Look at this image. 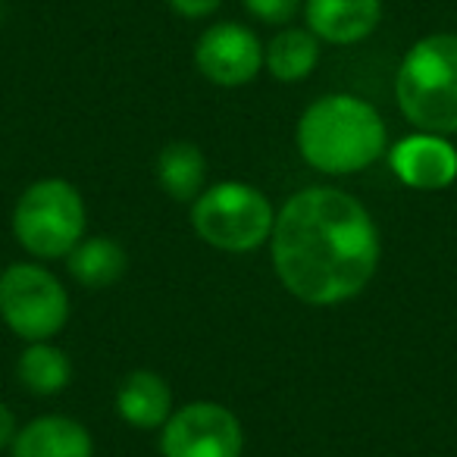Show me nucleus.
Returning <instances> with one entry per match:
<instances>
[{
    "label": "nucleus",
    "mask_w": 457,
    "mask_h": 457,
    "mask_svg": "<svg viewBox=\"0 0 457 457\" xmlns=\"http://www.w3.org/2000/svg\"><path fill=\"white\" fill-rule=\"evenodd\" d=\"M395 101L413 129L429 135H457V35L420 38L404 54L395 76Z\"/></svg>",
    "instance_id": "7ed1b4c3"
},
{
    "label": "nucleus",
    "mask_w": 457,
    "mask_h": 457,
    "mask_svg": "<svg viewBox=\"0 0 457 457\" xmlns=\"http://www.w3.org/2000/svg\"><path fill=\"white\" fill-rule=\"evenodd\" d=\"M320 63V38L311 29H282L263 47V66L276 82L295 85L307 79Z\"/></svg>",
    "instance_id": "2eb2a0df"
},
{
    "label": "nucleus",
    "mask_w": 457,
    "mask_h": 457,
    "mask_svg": "<svg viewBox=\"0 0 457 457\" xmlns=\"http://www.w3.org/2000/svg\"><path fill=\"white\" fill-rule=\"evenodd\" d=\"M85 201L70 179L47 176L32 182L13 207L16 242L38 261L70 257L85 238Z\"/></svg>",
    "instance_id": "39448f33"
},
{
    "label": "nucleus",
    "mask_w": 457,
    "mask_h": 457,
    "mask_svg": "<svg viewBox=\"0 0 457 457\" xmlns=\"http://www.w3.org/2000/svg\"><path fill=\"white\" fill-rule=\"evenodd\" d=\"M242 423L228 407L216 401L182 404L160 429L163 457H242Z\"/></svg>",
    "instance_id": "0eeeda50"
},
{
    "label": "nucleus",
    "mask_w": 457,
    "mask_h": 457,
    "mask_svg": "<svg viewBox=\"0 0 457 457\" xmlns=\"http://www.w3.org/2000/svg\"><path fill=\"white\" fill-rule=\"evenodd\" d=\"M70 276L85 288H110L126 276L129 270V254L116 238L110 236H95L82 238L76 248L66 257Z\"/></svg>",
    "instance_id": "ddd939ff"
},
{
    "label": "nucleus",
    "mask_w": 457,
    "mask_h": 457,
    "mask_svg": "<svg viewBox=\"0 0 457 457\" xmlns=\"http://www.w3.org/2000/svg\"><path fill=\"white\" fill-rule=\"evenodd\" d=\"M0 320L29 345L51 342L70 323V295L41 263H10L0 273Z\"/></svg>",
    "instance_id": "423d86ee"
},
{
    "label": "nucleus",
    "mask_w": 457,
    "mask_h": 457,
    "mask_svg": "<svg viewBox=\"0 0 457 457\" xmlns=\"http://www.w3.org/2000/svg\"><path fill=\"white\" fill-rule=\"evenodd\" d=\"M16 379L32 395H60L72 382V361L51 342H32L16 361Z\"/></svg>",
    "instance_id": "dca6fc26"
},
{
    "label": "nucleus",
    "mask_w": 457,
    "mask_h": 457,
    "mask_svg": "<svg viewBox=\"0 0 457 457\" xmlns=\"http://www.w3.org/2000/svg\"><path fill=\"white\" fill-rule=\"evenodd\" d=\"M116 413L135 429H163L172 417V388L154 370H132L116 388Z\"/></svg>",
    "instance_id": "f8f14e48"
},
{
    "label": "nucleus",
    "mask_w": 457,
    "mask_h": 457,
    "mask_svg": "<svg viewBox=\"0 0 457 457\" xmlns=\"http://www.w3.org/2000/svg\"><path fill=\"white\" fill-rule=\"evenodd\" d=\"M191 226L210 248L251 254L273 236L276 207L254 185L216 182L191 201Z\"/></svg>",
    "instance_id": "20e7f679"
},
{
    "label": "nucleus",
    "mask_w": 457,
    "mask_h": 457,
    "mask_svg": "<svg viewBox=\"0 0 457 457\" xmlns=\"http://www.w3.org/2000/svg\"><path fill=\"white\" fill-rule=\"evenodd\" d=\"M13 457H95L91 432L63 413H45L20 426L13 438Z\"/></svg>",
    "instance_id": "9b49d317"
},
{
    "label": "nucleus",
    "mask_w": 457,
    "mask_h": 457,
    "mask_svg": "<svg viewBox=\"0 0 457 457\" xmlns=\"http://www.w3.org/2000/svg\"><path fill=\"white\" fill-rule=\"evenodd\" d=\"M16 432H20V423H16L13 411H10L7 404H0V448L13 445Z\"/></svg>",
    "instance_id": "6ab92c4d"
},
{
    "label": "nucleus",
    "mask_w": 457,
    "mask_h": 457,
    "mask_svg": "<svg viewBox=\"0 0 457 457\" xmlns=\"http://www.w3.org/2000/svg\"><path fill=\"white\" fill-rule=\"evenodd\" d=\"M273 270L298 301L336 307L357 298L379 270V228L354 195L313 185L276 213Z\"/></svg>",
    "instance_id": "f257e3e1"
},
{
    "label": "nucleus",
    "mask_w": 457,
    "mask_h": 457,
    "mask_svg": "<svg viewBox=\"0 0 457 457\" xmlns=\"http://www.w3.org/2000/svg\"><path fill=\"white\" fill-rule=\"evenodd\" d=\"M154 176L172 201H195L204 191L207 157L195 141H170L166 147H160Z\"/></svg>",
    "instance_id": "4468645a"
},
{
    "label": "nucleus",
    "mask_w": 457,
    "mask_h": 457,
    "mask_svg": "<svg viewBox=\"0 0 457 457\" xmlns=\"http://www.w3.org/2000/svg\"><path fill=\"white\" fill-rule=\"evenodd\" d=\"M195 66L210 85L242 88L263 70V45L242 22H216L197 38Z\"/></svg>",
    "instance_id": "6e6552de"
},
{
    "label": "nucleus",
    "mask_w": 457,
    "mask_h": 457,
    "mask_svg": "<svg viewBox=\"0 0 457 457\" xmlns=\"http://www.w3.org/2000/svg\"><path fill=\"white\" fill-rule=\"evenodd\" d=\"M222 0H170V7L185 20H204V16L216 13Z\"/></svg>",
    "instance_id": "a211bd4d"
},
{
    "label": "nucleus",
    "mask_w": 457,
    "mask_h": 457,
    "mask_svg": "<svg viewBox=\"0 0 457 457\" xmlns=\"http://www.w3.org/2000/svg\"><path fill=\"white\" fill-rule=\"evenodd\" d=\"M392 172L417 191H442L457 179V147L445 135L417 132L388 154Z\"/></svg>",
    "instance_id": "1a4fd4ad"
},
{
    "label": "nucleus",
    "mask_w": 457,
    "mask_h": 457,
    "mask_svg": "<svg viewBox=\"0 0 457 457\" xmlns=\"http://www.w3.org/2000/svg\"><path fill=\"white\" fill-rule=\"evenodd\" d=\"M0 20H4V0H0Z\"/></svg>",
    "instance_id": "aec40b11"
},
{
    "label": "nucleus",
    "mask_w": 457,
    "mask_h": 457,
    "mask_svg": "<svg viewBox=\"0 0 457 457\" xmlns=\"http://www.w3.org/2000/svg\"><path fill=\"white\" fill-rule=\"evenodd\" d=\"M304 22L320 41L357 45L382 22V0H304Z\"/></svg>",
    "instance_id": "9d476101"
},
{
    "label": "nucleus",
    "mask_w": 457,
    "mask_h": 457,
    "mask_svg": "<svg viewBox=\"0 0 457 457\" xmlns=\"http://www.w3.org/2000/svg\"><path fill=\"white\" fill-rule=\"evenodd\" d=\"M298 154L326 176H351L386 154V120L373 104L354 95H326L298 120Z\"/></svg>",
    "instance_id": "f03ea898"
},
{
    "label": "nucleus",
    "mask_w": 457,
    "mask_h": 457,
    "mask_svg": "<svg viewBox=\"0 0 457 457\" xmlns=\"http://www.w3.org/2000/svg\"><path fill=\"white\" fill-rule=\"evenodd\" d=\"M242 4L251 16H257L261 22H270V26H286L304 7V0H242Z\"/></svg>",
    "instance_id": "f3484780"
}]
</instances>
